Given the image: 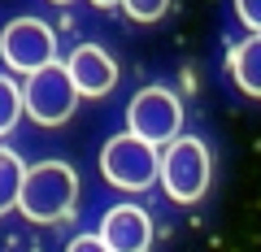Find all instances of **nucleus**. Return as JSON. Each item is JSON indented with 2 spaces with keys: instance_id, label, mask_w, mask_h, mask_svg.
Masks as SVG:
<instances>
[{
  "instance_id": "1",
  "label": "nucleus",
  "mask_w": 261,
  "mask_h": 252,
  "mask_svg": "<svg viewBox=\"0 0 261 252\" xmlns=\"http://www.w3.org/2000/svg\"><path fill=\"white\" fill-rule=\"evenodd\" d=\"M79 205V178L65 161H39V165H27V178H22V196H18V213L27 222L53 226L65 222Z\"/></svg>"
},
{
  "instance_id": "2",
  "label": "nucleus",
  "mask_w": 261,
  "mask_h": 252,
  "mask_svg": "<svg viewBox=\"0 0 261 252\" xmlns=\"http://www.w3.org/2000/svg\"><path fill=\"white\" fill-rule=\"evenodd\" d=\"M100 174L122 191H148L161 178V152L157 144L140 139V135H113L100 148Z\"/></svg>"
},
{
  "instance_id": "3",
  "label": "nucleus",
  "mask_w": 261,
  "mask_h": 252,
  "mask_svg": "<svg viewBox=\"0 0 261 252\" xmlns=\"http://www.w3.org/2000/svg\"><path fill=\"white\" fill-rule=\"evenodd\" d=\"M209 148L192 135H178L174 144H166L161 157V187L174 205H196L209 191Z\"/></svg>"
},
{
  "instance_id": "4",
  "label": "nucleus",
  "mask_w": 261,
  "mask_h": 252,
  "mask_svg": "<svg viewBox=\"0 0 261 252\" xmlns=\"http://www.w3.org/2000/svg\"><path fill=\"white\" fill-rule=\"evenodd\" d=\"M22 96H27V113L39 126H61V122H70L74 118V104H79V87L70 78V66H61V61L27 74Z\"/></svg>"
},
{
  "instance_id": "5",
  "label": "nucleus",
  "mask_w": 261,
  "mask_h": 252,
  "mask_svg": "<svg viewBox=\"0 0 261 252\" xmlns=\"http://www.w3.org/2000/svg\"><path fill=\"white\" fill-rule=\"evenodd\" d=\"M126 131L148 139V144H157V148L174 144L178 131H183V104H178V96L166 92V87H144V92H135V100L126 109Z\"/></svg>"
},
{
  "instance_id": "6",
  "label": "nucleus",
  "mask_w": 261,
  "mask_h": 252,
  "mask_svg": "<svg viewBox=\"0 0 261 252\" xmlns=\"http://www.w3.org/2000/svg\"><path fill=\"white\" fill-rule=\"evenodd\" d=\"M0 57L13 74H35L57 61V35L39 18H13L0 31Z\"/></svg>"
},
{
  "instance_id": "7",
  "label": "nucleus",
  "mask_w": 261,
  "mask_h": 252,
  "mask_svg": "<svg viewBox=\"0 0 261 252\" xmlns=\"http://www.w3.org/2000/svg\"><path fill=\"white\" fill-rule=\"evenodd\" d=\"M100 239L113 252H148L152 248V222L140 205H113L100 222Z\"/></svg>"
},
{
  "instance_id": "8",
  "label": "nucleus",
  "mask_w": 261,
  "mask_h": 252,
  "mask_svg": "<svg viewBox=\"0 0 261 252\" xmlns=\"http://www.w3.org/2000/svg\"><path fill=\"white\" fill-rule=\"evenodd\" d=\"M65 66H70L79 96H109L113 83H118V66H113V57L100 44H79Z\"/></svg>"
},
{
  "instance_id": "9",
  "label": "nucleus",
  "mask_w": 261,
  "mask_h": 252,
  "mask_svg": "<svg viewBox=\"0 0 261 252\" xmlns=\"http://www.w3.org/2000/svg\"><path fill=\"white\" fill-rule=\"evenodd\" d=\"M231 74H235L244 96H257L261 100V31H252L244 44L231 48Z\"/></svg>"
},
{
  "instance_id": "10",
  "label": "nucleus",
  "mask_w": 261,
  "mask_h": 252,
  "mask_svg": "<svg viewBox=\"0 0 261 252\" xmlns=\"http://www.w3.org/2000/svg\"><path fill=\"white\" fill-rule=\"evenodd\" d=\"M22 178H27V165L13 148H0V213L18 209V196H22Z\"/></svg>"
},
{
  "instance_id": "11",
  "label": "nucleus",
  "mask_w": 261,
  "mask_h": 252,
  "mask_svg": "<svg viewBox=\"0 0 261 252\" xmlns=\"http://www.w3.org/2000/svg\"><path fill=\"white\" fill-rule=\"evenodd\" d=\"M22 113H27V96H22V87L13 83L9 74H0V135H9L13 126H18Z\"/></svg>"
},
{
  "instance_id": "12",
  "label": "nucleus",
  "mask_w": 261,
  "mask_h": 252,
  "mask_svg": "<svg viewBox=\"0 0 261 252\" xmlns=\"http://www.w3.org/2000/svg\"><path fill=\"white\" fill-rule=\"evenodd\" d=\"M122 9H126V18H135V22H157V18H166L170 0H122Z\"/></svg>"
},
{
  "instance_id": "13",
  "label": "nucleus",
  "mask_w": 261,
  "mask_h": 252,
  "mask_svg": "<svg viewBox=\"0 0 261 252\" xmlns=\"http://www.w3.org/2000/svg\"><path fill=\"white\" fill-rule=\"evenodd\" d=\"M235 13L248 31H261V0H235Z\"/></svg>"
},
{
  "instance_id": "14",
  "label": "nucleus",
  "mask_w": 261,
  "mask_h": 252,
  "mask_svg": "<svg viewBox=\"0 0 261 252\" xmlns=\"http://www.w3.org/2000/svg\"><path fill=\"white\" fill-rule=\"evenodd\" d=\"M65 252H113V248L100 239V231H96V235H79V239H70Z\"/></svg>"
},
{
  "instance_id": "15",
  "label": "nucleus",
  "mask_w": 261,
  "mask_h": 252,
  "mask_svg": "<svg viewBox=\"0 0 261 252\" xmlns=\"http://www.w3.org/2000/svg\"><path fill=\"white\" fill-rule=\"evenodd\" d=\"M96 9H113V5H122V0H92Z\"/></svg>"
},
{
  "instance_id": "16",
  "label": "nucleus",
  "mask_w": 261,
  "mask_h": 252,
  "mask_svg": "<svg viewBox=\"0 0 261 252\" xmlns=\"http://www.w3.org/2000/svg\"><path fill=\"white\" fill-rule=\"evenodd\" d=\"M53 5H70V0H53Z\"/></svg>"
}]
</instances>
